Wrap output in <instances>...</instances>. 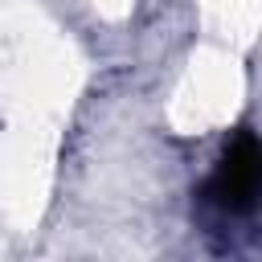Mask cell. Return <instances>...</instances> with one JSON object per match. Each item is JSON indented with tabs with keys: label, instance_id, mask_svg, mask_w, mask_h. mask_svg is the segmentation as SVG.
Listing matches in <instances>:
<instances>
[{
	"label": "cell",
	"instance_id": "obj_1",
	"mask_svg": "<svg viewBox=\"0 0 262 262\" xmlns=\"http://www.w3.org/2000/svg\"><path fill=\"white\" fill-rule=\"evenodd\" d=\"M258 180H262V151H258V139L250 127H242L221 160H217V172L209 176V201L221 209V213H250L254 201H258Z\"/></svg>",
	"mask_w": 262,
	"mask_h": 262
}]
</instances>
